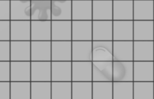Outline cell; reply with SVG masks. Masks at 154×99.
I'll return each mask as SVG.
<instances>
[{
  "label": "cell",
  "mask_w": 154,
  "mask_h": 99,
  "mask_svg": "<svg viewBox=\"0 0 154 99\" xmlns=\"http://www.w3.org/2000/svg\"><path fill=\"white\" fill-rule=\"evenodd\" d=\"M72 0H51V20H71Z\"/></svg>",
  "instance_id": "cell-1"
},
{
  "label": "cell",
  "mask_w": 154,
  "mask_h": 99,
  "mask_svg": "<svg viewBox=\"0 0 154 99\" xmlns=\"http://www.w3.org/2000/svg\"><path fill=\"white\" fill-rule=\"evenodd\" d=\"M71 41H92V20H72Z\"/></svg>",
  "instance_id": "cell-2"
},
{
  "label": "cell",
  "mask_w": 154,
  "mask_h": 99,
  "mask_svg": "<svg viewBox=\"0 0 154 99\" xmlns=\"http://www.w3.org/2000/svg\"><path fill=\"white\" fill-rule=\"evenodd\" d=\"M92 41H72V61H92Z\"/></svg>",
  "instance_id": "cell-3"
},
{
  "label": "cell",
  "mask_w": 154,
  "mask_h": 99,
  "mask_svg": "<svg viewBox=\"0 0 154 99\" xmlns=\"http://www.w3.org/2000/svg\"><path fill=\"white\" fill-rule=\"evenodd\" d=\"M72 41H51V61H72Z\"/></svg>",
  "instance_id": "cell-4"
},
{
  "label": "cell",
  "mask_w": 154,
  "mask_h": 99,
  "mask_svg": "<svg viewBox=\"0 0 154 99\" xmlns=\"http://www.w3.org/2000/svg\"><path fill=\"white\" fill-rule=\"evenodd\" d=\"M72 20H51V41H71Z\"/></svg>",
  "instance_id": "cell-5"
},
{
  "label": "cell",
  "mask_w": 154,
  "mask_h": 99,
  "mask_svg": "<svg viewBox=\"0 0 154 99\" xmlns=\"http://www.w3.org/2000/svg\"><path fill=\"white\" fill-rule=\"evenodd\" d=\"M92 61H112V41H92Z\"/></svg>",
  "instance_id": "cell-6"
},
{
  "label": "cell",
  "mask_w": 154,
  "mask_h": 99,
  "mask_svg": "<svg viewBox=\"0 0 154 99\" xmlns=\"http://www.w3.org/2000/svg\"><path fill=\"white\" fill-rule=\"evenodd\" d=\"M71 20H92V0H72Z\"/></svg>",
  "instance_id": "cell-7"
},
{
  "label": "cell",
  "mask_w": 154,
  "mask_h": 99,
  "mask_svg": "<svg viewBox=\"0 0 154 99\" xmlns=\"http://www.w3.org/2000/svg\"><path fill=\"white\" fill-rule=\"evenodd\" d=\"M153 0H133V20H153Z\"/></svg>",
  "instance_id": "cell-8"
},
{
  "label": "cell",
  "mask_w": 154,
  "mask_h": 99,
  "mask_svg": "<svg viewBox=\"0 0 154 99\" xmlns=\"http://www.w3.org/2000/svg\"><path fill=\"white\" fill-rule=\"evenodd\" d=\"M30 20H51V0H30Z\"/></svg>",
  "instance_id": "cell-9"
},
{
  "label": "cell",
  "mask_w": 154,
  "mask_h": 99,
  "mask_svg": "<svg viewBox=\"0 0 154 99\" xmlns=\"http://www.w3.org/2000/svg\"><path fill=\"white\" fill-rule=\"evenodd\" d=\"M92 20H112V0H92Z\"/></svg>",
  "instance_id": "cell-10"
},
{
  "label": "cell",
  "mask_w": 154,
  "mask_h": 99,
  "mask_svg": "<svg viewBox=\"0 0 154 99\" xmlns=\"http://www.w3.org/2000/svg\"><path fill=\"white\" fill-rule=\"evenodd\" d=\"M112 20H133V0H112Z\"/></svg>",
  "instance_id": "cell-11"
},
{
  "label": "cell",
  "mask_w": 154,
  "mask_h": 99,
  "mask_svg": "<svg viewBox=\"0 0 154 99\" xmlns=\"http://www.w3.org/2000/svg\"><path fill=\"white\" fill-rule=\"evenodd\" d=\"M30 41H51V20H30Z\"/></svg>",
  "instance_id": "cell-12"
},
{
  "label": "cell",
  "mask_w": 154,
  "mask_h": 99,
  "mask_svg": "<svg viewBox=\"0 0 154 99\" xmlns=\"http://www.w3.org/2000/svg\"><path fill=\"white\" fill-rule=\"evenodd\" d=\"M92 41H112V20H92Z\"/></svg>",
  "instance_id": "cell-13"
},
{
  "label": "cell",
  "mask_w": 154,
  "mask_h": 99,
  "mask_svg": "<svg viewBox=\"0 0 154 99\" xmlns=\"http://www.w3.org/2000/svg\"><path fill=\"white\" fill-rule=\"evenodd\" d=\"M112 41H133V20H112Z\"/></svg>",
  "instance_id": "cell-14"
},
{
  "label": "cell",
  "mask_w": 154,
  "mask_h": 99,
  "mask_svg": "<svg viewBox=\"0 0 154 99\" xmlns=\"http://www.w3.org/2000/svg\"><path fill=\"white\" fill-rule=\"evenodd\" d=\"M133 41H153V20H133Z\"/></svg>",
  "instance_id": "cell-15"
},
{
  "label": "cell",
  "mask_w": 154,
  "mask_h": 99,
  "mask_svg": "<svg viewBox=\"0 0 154 99\" xmlns=\"http://www.w3.org/2000/svg\"><path fill=\"white\" fill-rule=\"evenodd\" d=\"M30 61H51V41H30Z\"/></svg>",
  "instance_id": "cell-16"
},
{
  "label": "cell",
  "mask_w": 154,
  "mask_h": 99,
  "mask_svg": "<svg viewBox=\"0 0 154 99\" xmlns=\"http://www.w3.org/2000/svg\"><path fill=\"white\" fill-rule=\"evenodd\" d=\"M153 41H133V61H153Z\"/></svg>",
  "instance_id": "cell-17"
},
{
  "label": "cell",
  "mask_w": 154,
  "mask_h": 99,
  "mask_svg": "<svg viewBox=\"0 0 154 99\" xmlns=\"http://www.w3.org/2000/svg\"><path fill=\"white\" fill-rule=\"evenodd\" d=\"M71 81H92V61H72Z\"/></svg>",
  "instance_id": "cell-18"
},
{
  "label": "cell",
  "mask_w": 154,
  "mask_h": 99,
  "mask_svg": "<svg viewBox=\"0 0 154 99\" xmlns=\"http://www.w3.org/2000/svg\"><path fill=\"white\" fill-rule=\"evenodd\" d=\"M112 61H133V41H112Z\"/></svg>",
  "instance_id": "cell-19"
},
{
  "label": "cell",
  "mask_w": 154,
  "mask_h": 99,
  "mask_svg": "<svg viewBox=\"0 0 154 99\" xmlns=\"http://www.w3.org/2000/svg\"><path fill=\"white\" fill-rule=\"evenodd\" d=\"M112 82V61H92V82Z\"/></svg>",
  "instance_id": "cell-20"
},
{
  "label": "cell",
  "mask_w": 154,
  "mask_h": 99,
  "mask_svg": "<svg viewBox=\"0 0 154 99\" xmlns=\"http://www.w3.org/2000/svg\"><path fill=\"white\" fill-rule=\"evenodd\" d=\"M133 81V61H112V82Z\"/></svg>",
  "instance_id": "cell-21"
},
{
  "label": "cell",
  "mask_w": 154,
  "mask_h": 99,
  "mask_svg": "<svg viewBox=\"0 0 154 99\" xmlns=\"http://www.w3.org/2000/svg\"><path fill=\"white\" fill-rule=\"evenodd\" d=\"M72 61H51V81H71Z\"/></svg>",
  "instance_id": "cell-22"
},
{
  "label": "cell",
  "mask_w": 154,
  "mask_h": 99,
  "mask_svg": "<svg viewBox=\"0 0 154 99\" xmlns=\"http://www.w3.org/2000/svg\"><path fill=\"white\" fill-rule=\"evenodd\" d=\"M10 61H30V41L10 43Z\"/></svg>",
  "instance_id": "cell-23"
},
{
  "label": "cell",
  "mask_w": 154,
  "mask_h": 99,
  "mask_svg": "<svg viewBox=\"0 0 154 99\" xmlns=\"http://www.w3.org/2000/svg\"><path fill=\"white\" fill-rule=\"evenodd\" d=\"M153 61H133V81H153Z\"/></svg>",
  "instance_id": "cell-24"
},
{
  "label": "cell",
  "mask_w": 154,
  "mask_h": 99,
  "mask_svg": "<svg viewBox=\"0 0 154 99\" xmlns=\"http://www.w3.org/2000/svg\"><path fill=\"white\" fill-rule=\"evenodd\" d=\"M30 81H51V61H30Z\"/></svg>",
  "instance_id": "cell-25"
},
{
  "label": "cell",
  "mask_w": 154,
  "mask_h": 99,
  "mask_svg": "<svg viewBox=\"0 0 154 99\" xmlns=\"http://www.w3.org/2000/svg\"><path fill=\"white\" fill-rule=\"evenodd\" d=\"M10 81H30V61H10Z\"/></svg>",
  "instance_id": "cell-26"
},
{
  "label": "cell",
  "mask_w": 154,
  "mask_h": 99,
  "mask_svg": "<svg viewBox=\"0 0 154 99\" xmlns=\"http://www.w3.org/2000/svg\"><path fill=\"white\" fill-rule=\"evenodd\" d=\"M71 99H92V81H71Z\"/></svg>",
  "instance_id": "cell-27"
},
{
  "label": "cell",
  "mask_w": 154,
  "mask_h": 99,
  "mask_svg": "<svg viewBox=\"0 0 154 99\" xmlns=\"http://www.w3.org/2000/svg\"><path fill=\"white\" fill-rule=\"evenodd\" d=\"M11 41H30V20H14L11 28Z\"/></svg>",
  "instance_id": "cell-28"
},
{
  "label": "cell",
  "mask_w": 154,
  "mask_h": 99,
  "mask_svg": "<svg viewBox=\"0 0 154 99\" xmlns=\"http://www.w3.org/2000/svg\"><path fill=\"white\" fill-rule=\"evenodd\" d=\"M11 18L14 20H30V0H14L11 2Z\"/></svg>",
  "instance_id": "cell-29"
},
{
  "label": "cell",
  "mask_w": 154,
  "mask_h": 99,
  "mask_svg": "<svg viewBox=\"0 0 154 99\" xmlns=\"http://www.w3.org/2000/svg\"><path fill=\"white\" fill-rule=\"evenodd\" d=\"M153 81H133V99H153Z\"/></svg>",
  "instance_id": "cell-30"
},
{
  "label": "cell",
  "mask_w": 154,
  "mask_h": 99,
  "mask_svg": "<svg viewBox=\"0 0 154 99\" xmlns=\"http://www.w3.org/2000/svg\"><path fill=\"white\" fill-rule=\"evenodd\" d=\"M30 99H51V81H30Z\"/></svg>",
  "instance_id": "cell-31"
},
{
  "label": "cell",
  "mask_w": 154,
  "mask_h": 99,
  "mask_svg": "<svg viewBox=\"0 0 154 99\" xmlns=\"http://www.w3.org/2000/svg\"><path fill=\"white\" fill-rule=\"evenodd\" d=\"M51 99H71V81H51Z\"/></svg>",
  "instance_id": "cell-32"
},
{
  "label": "cell",
  "mask_w": 154,
  "mask_h": 99,
  "mask_svg": "<svg viewBox=\"0 0 154 99\" xmlns=\"http://www.w3.org/2000/svg\"><path fill=\"white\" fill-rule=\"evenodd\" d=\"M112 99H133V81L112 82Z\"/></svg>",
  "instance_id": "cell-33"
},
{
  "label": "cell",
  "mask_w": 154,
  "mask_h": 99,
  "mask_svg": "<svg viewBox=\"0 0 154 99\" xmlns=\"http://www.w3.org/2000/svg\"><path fill=\"white\" fill-rule=\"evenodd\" d=\"M92 99H112V82H92Z\"/></svg>",
  "instance_id": "cell-34"
},
{
  "label": "cell",
  "mask_w": 154,
  "mask_h": 99,
  "mask_svg": "<svg viewBox=\"0 0 154 99\" xmlns=\"http://www.w3.org/2000/svg\"><path fill=\"white\" fill-rule=\"evenodd\" d=\"M10 97L16 99H30V81H10Z\"/></svg>",
  "instance_id": "cell-35"
}]
</instances>
